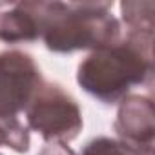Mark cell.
I'll return each instance as SVG.
<instances>
[{
    "label": "cell",
    "mask_w": 155,
    "mask_h": 155,
    "mask_svg": "<svg viewBox=\"0 0 155 155\" xmlns=\"http://www.w3.org/2000/svg\"><path fill=\"white\" fill-rule=\"evenodd\" d=\"M38 35L53 53L99 49L120 38V22L113 17V2H26Z\"/></svg>",
    "instance_id": "obj_1"
},
{
    "label": "cell",
    "mask_w": 155,
    "mask_h": 155,
    "mask_svg": "<svg viewBox=\"0 0 155 155\" xmlns=\"http://www.w3.org/2000/svg\"><path fill=\"white\" fill-rule=\"evenodd\" d=\"M153 79V37L126 35L91 51L77 68L79 86L102 104H117Z\"/></svg>",
    "instance_id": "obj_2"
},
{
    "label": "cell",
    "mask_w": 155,
    "mask_h": 155,
    "mask_svg": "<svg viewBox=\"0 0 155 155\" xmlns=\"http://www.w3.org/2000/svg\"><path fill=\"white\" fill-rule=\"evenodd\" d=\"M28 130L46 142H71L82 131V110L60 84L42 81L26 108Z\"/></svg>",
    "instance_id": "obj_3"
},
{
    "label": "cell",
    "mask_w": 155,
    "mask_h": 155,
    "mask_svg": "<svg viewBox=\"0 0 155 155\" xmlns=\"http://www.w3.org/2000/svg\"><path fill=\"white\" fill-rule=\"evenodd\" d=\"M42 81L40 68L29 53L0 51V119H20Z\"/></svg>",
    "instance_id": "obj_4"
},
{
    "label": "cell",
    "mask_w": 155,
    "mask_h": 155,
    "mask_svg": "<svg viewBox=\"0 0 155 155\" xmlns=\"http://www.w3.org/2000/svg\"><path fill=\"white\" fill-rule=\"evenodd\" d=\"M113 130L120 140L133 146L153 148L155 140V104L148 95H126L119 102Z\"/></svg>",
    "instance_id": "obj_5"
},
{
    "label": "cell",
    "mask_w": 155,
    "mask_h": 155,
    "mask_svg": "<svg viewBox=\"0 0 155 155\" xmlns=\"http://www.w3.org/2000/svg\"><path fill=\"white\" fill-rule=\"evenodd\" d=\"M40 38L38 26L26 2H0V42L18 44Z\"/></svg>",
    "instance_id": "obj_6"
},
{
    "label": "cell",
    "mask_w": 155,
    "mask_h": 155,
    "mask_svg": "<svg viewBox=\"0 0 155 155\" xmlns=\"http://www.w3.org/2000/svg\"><path fill=\"white\" fill-rule=\"evenodd\" d=\"M122 22L126 26V35L153 37L155 31V2L140 0V2H122L120 4Z\"/></svg>",
    "instance_id": "obj_7"
},
{
    "label": "cell",
    "mask_w": 155,
    "mask_h": 155,
    "mask_svg": "<svg viewBox=\"0 0 155 155\" xmlns=\"http://www.w3.org/2000/svg\"><path fill=\"white\" fill-rule=\"evenodd\" d=\"M81 155H153V148L133 146L126 140L111 137H97L82 148Z\"/></svg>",
    "instance_id": "obj_8"
},
{
    "label": "cell",
    "mask_w": 155,
    "mask_h": 155,
    "mask_svg": "<svg viewBox=\"0 0 155 155\" xmlns=\"http://www.w3.org/2000/svg\"><path fill=\"white\" fill-rule=\"evenodd\" d=\"M29 144V130L20 119H0V146L11 148L17 153H28Z\"/></svg>",
    "instance_id": "obj_9"
},
{
    "label": "cell",
    "mask_w": 155,
    "mask_h": 155,
    "mask_svg": "<svg viewBox=\"0 0 155 155\" xmlns=\"http://www.w3.org/2000/svg\"><path fill=\"white\" fill-rule=\"evenodd\" d=\"M38 155H77L68 144L64 142H46Z\"/></svg>",
    "instance_id": "obj_10"
},
{
    "label": "cell",
    "mask_w": 155,
    "mask_h": 155,
    "mask_svg": "<svg viewBox=\"0 0 155 155\" xmlns=\"http://www.w3.org/2000/svg\"><path fill=\"white\" fill-rule=\"evenodd\" d=\"M0 155H2V153H0Z\"/></svg>",
    "instance_id": "obj_11"
}]
</instances>
